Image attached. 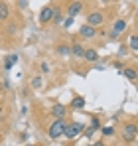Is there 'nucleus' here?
<instances>
[{"instance_id": "nucleus-1", "label": "nucleus", "mask_w": 138, "mask_h": 146, "mask_svg": "<svg viewBox=\"0 0 138 146\" xmlns=\"http://www.w3.org/2000/svg\"><path fill=\"white\" fill-rule=\"evenodd\" d=\"M65 126H67V122L63 121V119H55V121L49 124V128H47V136L53 138V140L61 138L63 132H65Z\"/></svg>"}, {"instance_id": "nucleus-2", "label": "nucleus", "mask_w": 138, "mask_h": 146, "mask_svg": "<svg viewBox=\"0 0 138 146\" xmlns=\"http://www.w3.org/2000/svg\"><path fill=\"white\" fill-rule=\"evenodd\" d=\"M83 130H85V124H83V122H69L67 126H65L63 136H65V138H69V140H73V138H77Z\"/></svg>"}, {"instance_id": "nucleus-3", "label": "nucleus", "mask_w": 138, "mask_h": 146, "mask_svg": "<svg viewBox=\"0 0 138 146\" xmlns=\"http://www.w3.org/2000/svg\"><path fill=\"white\" fill-rule=\"evenodd\" d=\"M136 124L134 122H128V124H124V128H122V138H124V142H134L136 140Z\"/></svg>"}, {"instance_id": "nucleus-4", "label": "nucleus", "mask_w": 138, "mask_h": 146, "mask_svg": "<svg viewBox=\"0 0 138 146\" xmlns=\"http://www.w3.org/2000/svg\"><path fill=\"white\" fill-rule=\"evenodd\" d=\"M101 24H105V14L103 12H91V14H87V26L99 28Z\"/></svg>"}, {"instance_id": "nucleus-5", "label": "nucleus", "mask_w": 138, "mask_h": 146, "mask_svg": "<svg viewBox=\"0 0 138 146\" xmlns=\"http://www.w3.org/2000/svg\"><path fill=\"white\" fill-rule=\"evenodd\" d=\"M53 6L51 4H46L44 8H42V12H40V24H49L51 22V16H53Z\"/></svg>"}, {"instance_id": "nucleus-6", "label": "nucleus", "mask_w": 138, "mask_h": 146, "mask_svg": "<svg viewBox=\"0 0 138 146\" xmlns=\"http://www.w3.org/2000/svg\"><path fill=\"white\" fill-rule=\"evenodd\" d=\"M49 115H51L53 119H65V115H67V107L61 105V103H55V105L51 107Z\"/></svg>"}, {"instance_id": "nucleus-7", "label": "nucleus", "mask_w": 138, "mask_h": 146, "mask_svg": "<svg viewBox=\"0 0 138 146\" xmlns=\"http://www.w3.org/2000/svg\"><path fill=\"white\" fill-rule=\"evenodd\" d=\"M79 36H81V38H85V40H91V38H95V36H97V28L83 24L81 28H79Z\"/></svg>"}, {"instance_id": "nucleus-8", "label": "nucleus", "mask_w": 138, "mask_h": 146, "mask_svg": "<svg viewBox=\"0 0 138 146\" xmlns=\"http://www.w3.org/2000/svg\"><path fill=\"white\" fill-rule=\"evenodd\" d=\"M126 30V20H116L115 22V26H113V32H111V38L113 40H116L122 32Z\"/></svg>"}, {"instance_id": "nucleus-9", "label": "nucleus", "mask_w": 138, "mask_h": 146, "mask_svg": "<svg viewBox=\"0 0 138 146\" xmlns=\"http://www.w3.org/2000/svg\"><path fill=\"white\" fill-rule=\"evenodd\" d=\"M81 10H83V4L79 2V0H75V2H71L67 6V14L71 16V18H75L77 14H81Z\"/></svg>"}, {"instance_id": "nucleus-10", "label": "nucleus", "mask_w": 138, "mask_h": 146, "mask_svg": "<svg viewBox=\"0 0 138 146\" xmlns=\"http://www.w3.org/2000/svg\"><path fill=\"white\" fill-rule=\"evenodd\" d=\"M99 128H101V121H99V117H93V119H91V124H89V128H87V132H85V134L91 138V136L97 132V130H99Z\"/></svg>"}, {"instance_id": "nucleus-11", "label": "nucleus", "mask_w": 138, "mask_h": 146, "mask_svg": "<svg viewBox=\"0 0 138 146\" xmlns=\"http://www.w3.org/2000/svg\"><path fill=\"white\" fill-rule=\"evenodd\" d=\"M83 57H85L87 61H91V63H95V61L99 59V53H97V49L89 48V49H85V53H83Z\"/></svg>"}, {"instance_id": "nucleus-12", "label": "nucleus", "mask_w": 138, "mask_h": 146, "mask_svg": "<svg viewBox=\"0 0 138 146\" xmlns=\"http://www.w3.org/2000/svg\"><path fill=\"white\" fill-rule=\"evenodd\" d=\"M16 61H18V53H12V55H8V57L4 59V69H8V71H10V69L14 67V63H16Z\"/></svg>"}, {"instance_id": "nucleus-13", "label": "nucleus", "mask_w": 138, "mask_h": 146, "mask_svg": "<svg viewBox=\"0 0 138 146\" xmlns=\"http://www.w3.org/2000/svg\"><path fill=\"white\" fill-rule=\"evenodd\" d=\"M8 16H10V8H8V4H6V2H0V22H6Z\"/></svg>"}, {"instance_id": "nucleus-14", "label": "nucleus", "mask_w": 138, "mask_h": 146, "mask_svg": "<svg viewBox=\"0 0 138 146\" xmlns=\"http://www.w3.org/2000/svg\"><path fill=\"white\" fill-rule=\"evenodd\" d=\"M69 51H71L75 57H83V53H85V48H83L81 44H77V42H75V44L69 48Z\"/></svg>"}, {"instance_id": "nucleus-15", "label": "nucleus", "mask_w": 138, "mask_h": 146, "mask_svg": "<svg viewBox=\"0 0 138 146\" xmlns=\"http://www.w3.org/2000/svg\"><path fill=\"white\" fill-rule=\"evenodd\" d=\"M122 75H124L126 79H130V81H136V69H134V67H124V69H122Z\"/></svg>"}, {"instance_id": "nucleus-16", "label": "nucleus", "mask_w": 138, "mask_h": 146, "mask_svg": "<svg viewBox=\"0 0 138 146\" xmlns=\"http://www.w3.org/2000/svg\"><path fill=\"white\" fill-rule=\"evenodd\" d=\"M71 107H73V109H83V107H85V99L83 97H75L73 101H71Z\"/></svg>"}, {"instance_id": "nucleus-17", "label": "nucleus", "mask_w": 138, "mask_h": 146, "mask_svg": "<svg viewBox=\"0 0 138 146\" xmlns=\"http://www.w3.org/2000/svg\"><path fill=\"white\" fill-rule=\"evenodd\" d=\"M130 51H132V53H136V51H138V36H136V34L130 36Z\"/></svg>"}, {"instance_id": "nucleus-18", "label": "nucleus", "mask_w": 138, "mask_h": 146, "mask_svg": "<svg viewBox=\"0 0 138 146\" xmlns=\"http://www.w3.org/2000/svg\"><path fill=\"white\" fill-rule=\"evenodd\" d=\"M99 130H101V132H103L105 136H113V134H115V128H113L111 124H105V126H101Z\"/></svg>"}, {"instance_id": "nucleus-19", "label": "nucleus", "mask_w": 138, "mask_h": 146, "mask_svg": "<svg viewBox=\"0 0 138 146\" xmlns=\"http://www.w3.org/2000/svg\"><path fill=\"white\" fill-rule=\"evenodd\" d=\"M61 20H63V14H61L59 10H53V16H51V22H53V24H61Z\"/></svg>"}, {"instance_id": "nucleus-20", "label": "nucleus", "mask_w": 138, "mask_h": 146, "mask_svg": "<svg viewBox=\"0 0 138 146\" xmlns=\"http://www.w3.org/2000/svg\"><path fill=\"white\" fill-rule=\"evenodd\" d=\"M57 53H59V55H63V57H65V55H69V53H71V51H69V46L59 44V46H57Z\"/></svg>"}, {"instance_id": "nucleus-21", "label": "nucleus", "mask_w": 138, "mask_h": 146, "mask_svg": "<svg viewBox=\"0 0 138 146\" xmlns=\"http://www.w3.org/2000/svg\"><path fill=\"white\" fill-rule=\"evenodd\" d=\"M32 87H34V89H40V87H42V77H40V75L32 79Z\"/></svg>"}, {"instance_id": "nucleus-22", "label": "nucleus", "mask_w": 138, "mask_h": 146, "mask_svg": "<svg viewBox=\"0 0 138 146\" xmlns=\"http://www.w3.org/2000/svg\"><path fill=\"white\" fill-rule=\"evenodd\" d=\"M40 71H42V73H49V71H51V67H49L47 61H42V63H40Z\"/></svg>"}, {"instance_id": "nucleus-23", "label": "nucleus", "mask_w": 138, "mask_h": 146, "mask_svg": "<svg viewBox=\"0 0 138 146\" xmlns=\"http://www.w3.org/2000/svg\"><path fill=\"white\" fill-rule=\"evenodd\" d=\"M126 55H128V48L126 46H120L118 48V57H126Z\"/></svg>"}, {"instance_id": "nucleus-24", "label": "nucleus", "mask_w": 138, "mask_h": 146, "mask_svg": "<svg viewBox=\"0 0 138 146\" xmlns=\"http://www.w3.org/2000/svg\"><path fill=\"white\" fill-rule=\"evenodd\" d=\"M73 20H75V18H71V16H69L67 20H65V22H63V26H65V28H69V26L73 24Z\"/></svg>"}, {"instance_id": "nucleus-25", "label": "nucleus", "mask_w": 138, "mask_h": 146, "mask_svg": "<svg viewBox=\"0 0 138 146\" xmlns=\"http://www.w3.org/2000/svg\"><path fill=\"white\" fill-rule=\"evenodd\" d=\"M93 146H107V144H105L103 140H99V142H95V144H93Z\"/></svg>"}, {"instance_id": "nucleus-26", "label": "nucleus", "mask_w": 138, "mask_h": 146, "mask_svg": "<svg viewBox=\"0 0 138 146\" xmlns=\"http://www.w3.org/2000/svg\"><path fill=\"white\" fill-rule=\"evenodd\" d=\"M0 93H2V83H0Z\"/></svg>"}, {"instance_id": "nucleus-27", "label": "nucleus", "mask_w": 138, "mask_h": 146, "mask_svg": "<svg viewBox=\"0 0 138 146\" xmlns=\"http://www.w3.org/2000/svg\"><path fill=\"white\" fill-rule=\"evenodd\" d=\"M28 146H32V144H28Z\"/></svg>"}]
</instances>
